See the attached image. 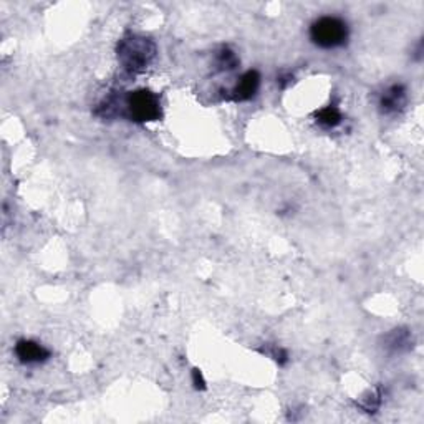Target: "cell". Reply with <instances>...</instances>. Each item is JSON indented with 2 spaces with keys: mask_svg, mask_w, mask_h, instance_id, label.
<instances>
[{
  "mask_svg": "<svg viewBox=\"0 0 424 424\" xmlns=\"http://www.w3.org/2000/svg\"><path fill=\"white\" fill-rule=\"evenodd\" d=\"M413 345V335L408 328H394L383 337V347L394 355L409 352Z\"/></svg>",
  "mask_w": 424,
  "mask_h": 424,
  "instance_id": "cell-7",
  "label": "cell"
},
{
  "mask_svg": "<svg viewBox=\"0 0 424 424\" xmlns=\"http://www.w3.org/2000/svg\"><path fill=\"white\" fill-rule=\"evenodd\" d=\"M315 120H317L318 125L323 128H335L343 121V115L338 106L328 105L315 113Z\"/></svg>",
  "mask_w": 424,
  "mask_h": 424,
  "instance_id": "cell-8",
  "label": "cell"
},
{
  "mask_svg": "<svg viewBox=\"0 0 424 424\" xmlns=\"http://www.w3.org/2000/svg\"><path fill=\"white\" fill-rule=\"evenodd\" d=\"M260 88V75L257 70L245 72L242 77L239 78L238 83L233 87V90L229 91L228 100L233 101H249L257 95Z\"/></svg>",
  "mask_w": 424,
  "mask_h": 424,
  "instance_id": "cell-6",
  "label": "cell"
},
{
  "mask_svg": "<svg viewBox=\"0 0 424 424\" xmlns=\"http://www.w3.org/2000/svg\"><path fill=\"white\" fill-rule=\"evenodd\" d=\"M123 115L136 123L157 121L162 116L161 100L156 93L146 88L130 91L123 98Z\"/></svg>",
  "mask_w": 424,
  "mask_h": 424,
  "instance_id": "cell-2",
  "label": "cell"
},
{
  "mask_svg": "<svg viewBox=\"0 0 424 424\" xmlns=\"http://www.w3.org/2000/svg\"><path fill=\"white\" fill-rule=\"evenodd\" d=\"M214 65L219 72H230L239 65V58L229 47H221L214 55Z\"/></svg>",
  "mask_w": 424,
  "mask_h": 424,
  "instance_id": "cell-9",
  "label": "cell"
},
{
  "mask_svg": "<svg viewBox=\"0 0 424 424\" xmlns=\"http://www.w3.org/2000/svg\"><path fill=\"white\" fill-rule=\"evenodd\" d=\"M406 105V88L401 83H394L379 93L378 108L383 115H394Z\"/></svg>",
  "mask_w": 424,
  "mask_h": 424,
  "instance_id": "cell-4",
  "label": "cell"
},
{
  "mask_svg": "<svg viewBox=\"0 0 424 424\" xmlns=\"http://www.w3.org/2000/svg\"><path fill=\"white\" fill-rule=\"evenodd\" d=\"M16 357L18 358V362L23 364H38L47 362L50 358V350L43 347L42 343L33 342V340H18L16 343Z\"/></svg>",
  "mask_w": 424,
  "mask_h": 424,
  "instance_id": "cell-5",
  "label": "cell"
},
{
  "mask_svg": "<svg viewBox=\"0 0 424 424\" xmlns=\"http://www.w3.org/2000/svg\"><path fill=\"white\" fill-rule=\"evenodd\" d=\"M292 82H294V75H290V73H289V75H285V77H280V78H279V85H280V88H287Z\"/></svg>",
  "mask_w": 424,
  "mask_h": 424,
  "instance_id": "cell-13",
  "label": "cell"
},
{
  "mask_svg": "<svg viewBox=\"0 0 424 424\" xmlns=\"http://www.w3.org/2000/svg\"><path fill=\"white\" fill-rule=\"evenodd\" d=\"M350 28L343 18L335 16H325L315 21L310 26V40L320 48L343 47L348 42Z\"/></svg>",
  "mask_w": 424,
  "mask_h": 424,
  "instance_id": "cell-3",
  "label": "cell"
},
{
  "mask_svg": "<svg viewBox=\"0 0 424 424\" xmlns=\"http://www.w3.org/2000/svg\"><path fill=\"white\" fill-rule=\"evenodd\" d=\"M118 62L130 75L145 72L156 57V43L143 35H128L118 42Z\"/></svg>",
  "mask_w": 424,
  "mask_h": 424,
  "instance_id": "cell-1",
  "label": "cell"
},
{
  "mask_svg": "<svg viewBox=\"0 0 424 424\" xmlns=\"http://www.w3.org/2000/svg\"><path fill=\"white\" fill-rule=\"evenodd\" d=\"M379 404H381V393L376 389V391H368L367 394H363L358 406L362 408L364 413H376Z\"/></svg>",
  "mask_w": 424,
  "mask_h": 424,
  "instance_id": "cell-10",
  "label": "cell"
},
{
  "mask_svg": "<svg viewBox=\"0 0 424 424\" xmlns=\"http://www.w3.org/2000/svg\"><path fill=\"white\" fill-rule=\"evenodd\" d=\"M191 379H192V386H194V389H197V391H204V389L207 388V383H206L204 376H202V372L199 368L192 369Z\"/></svg>",
  "mask_w": 424,
  "mask_h": 424,
  "instance_id": "cell-12",
  "label": "cell"
},
{
  "mask_svg": "<svg viewBox=\"0 0 424 424\" xmlns=\"http://www.w3.org/2000/svg\"><path fill=\"white\" fill-rule=\"evenodd\" d=\"M262 353L269 355V357L272 358L274 362L279 364V367H285V364L289 363V353H287V350H284V348H280V347H274V348L267 350V352H265V350H262Z\"/></svg>",
  "mask_w": 424,
  "mask_h": 424,
  "instance_id": "cell-11",
  "label": "cell"
}]
</instances>
